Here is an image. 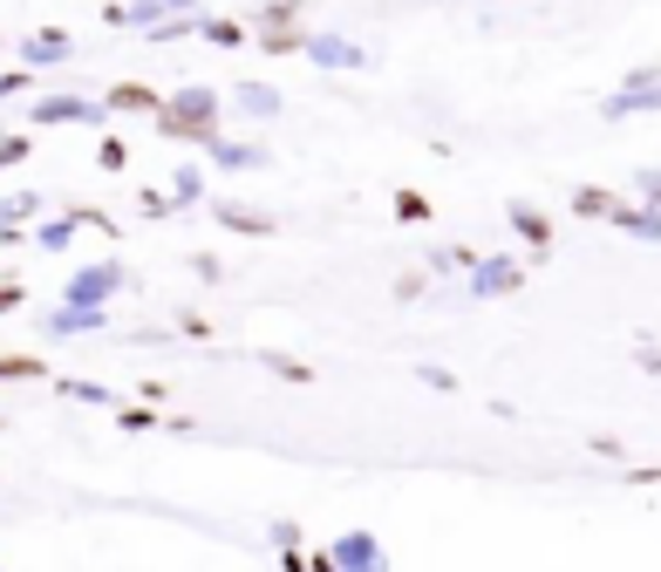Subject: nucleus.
Masks as SVG:
<instances>
[{"label":"nucleus","mask_w":661,"mask_h":572,"mask_svg":"<svg viewBox=\"0 0 661 572\" xmlns=\"http://www.w3.org/2000/svg\"><path fill=\"white\" fill-rule=\"evenodd\" d=\"M109 109H124V116H158L164 109V96L150 89V82H109V96H103Z\"/></svg>","instance_id":"nucleus-10"},{"label":"nucleus","mask_w":661,"mask_h":572,"mask_svg":"<svg viewBox=\"0 0 661 572\" xmlns=\"http://www.w3.org/2000/svg\"><path fill=\"white\" fill-rule=\"evenodd\" d=\"M274 545H280V552H300V525H294V518H274Z\"/></svg>","instance_id":"nucleus-30"},{"label":"nucleus","mask_w":661,"mask_h":572,"mask_svg":"<svg viewBox=\"0 0 661 572\" xmlns=\"http://www.w3.org/2000/svg\"><path fill=\"white\" fill-rule=\"evenodd\" d=\"M212 219H218L225 232H253V239H259V232H274V225H280L274 212H253V204H232V198H225V204H212Z\"/></svg>","instance_id":"nucleus-11"},{"label":"nucleus","mask_w":661,"mask_h":572,"mask_svg":"<svg viewBox=\"0 0 661 572\" xmlns=\"http://www.w3.org/2000/svg\"><path fill=\"white\" fill-rule=\"evenodd\" d=\"M396 219H403V225H423V219H430V198L403 184V191H396Z\"/></svg>","instance_id":"nucleus-24"},{"label":"nucleus","mask_w":661,"mask_h":572,"mask_svg":"<svg viewBox=\"0 0 661 572\" xmlns=\"http://www.w3.org/2000/svg\"><path fill=\"white\" fill-rule=\"evenodd\" d=\"M212 163H218V171H259V163H274V157H266L259 144H212Z\"/></svg>","instance_id":"nucleus-12"},{"label":"nucleus","mask_w":661,"mask_h":572,"mask_svg":"<svg viewBox=\"0 0 661 572\" xmlns=\"http://www.w3.org/2000/svg\"><path fill=\"white\" fill-rule=\"evenodd\" d=\"M259 361L274 368L280 382H314V368H307V361H294V354H280V348H259Z\"/></svg>","instance_id":"nucleus-19"},{"label":"nucleus","mask_w":661,"mask_h":572,"mask_svg":"<svg viewBox=\"0 0 661 572\" xmlns=\"http://www.w3.org/2000/svg\"><path fill=\"white\" fill-rule=\"evenodd\" d=\"M130 286V273H124V259H96V266H75L68 273V294L62 300H83V307H109L116 294Z\"/></svg>","instance_id":"nucleus-2"},{"label":"nucleus","mask_w":661,"mask_h":572,"mask_svg":"<svg viewBox=\"0 0 661 572\" xmlns=\"http://www.w3.org/2000/svg\"><path fill=\"white\" fill-rule=\"evenodd\" d=\"M75 225H83V219H75V212H62V219H49V225H42V232H34V239H42V245H49V253H62V245L75 239Z\"/></svg>","instance_id":"nucleus-23"},{"label":"nucleus","mask_w":661,"mask_h":572,"mask_svg":"<svg viewBox=\"0 0 661 572\" xmlns=\"http://www.w3.org/2000/svg\"><path fill=\"white\" fill-rule=\"evenodd\" d=\"M191 273H199V279H205V286H212V279H225V266H218V259H212V253H199V259H191Z\"/></svg>","instance_id":"nucleus-35"},{"label":"nucleus","mask_w":661,"mask_h":572,"mask_svg":"<svg viewBox=\"0 0 661 572\" xmlns=\"http://www.w3.org/2000/svg\"><path fill=\"white\" fill-rule=\"evenodd\" d=\"M641 191H654V198H661V178H641Z\"/></svg>","instance_id":"nucleus-37"},{"label":"nucleus","mask_w":661,"mask_h":572,"mask_svg":"<svg viewBox=\"0 0 661 572\" xmlns=\"http://www.w3.org/2000/svg\"><path fill=\"white\" fill-rule=\"evenodd\" d=\"M96 163H103V171H130V144H124V137H103V144H96Z\"/></svg>","instance_id":"nucleus-26"},{"label":"nucleus","mask_w":661,"mask_h":572,"mask_svg":"<svg viewBox=\"0 0 661 572\" xmlns=\"http://www.w3.org/2000/svg\"><path fill=\"white\" fill-rule=\"evenodd\" d=\"M171 191H178V204H184V212H191V204H205V171H199V163H178Z\"/></svg>","instance_id":"nucleus-17"},{"label":"nucleus","mask_w":661,"mask_h":572,"mask_svg":"<svg viewBox=\"0 0 661 572\" xmlns=\"http://www.w3.org/2000/svg\"><path fill=\"white\" fill-rule=\"evenodd\" d=\"M49 361L42 354H0V382H42Z\"/></svg>","instance_id":"nucleus-16"},{"label":"nucleus","mask_w":661,"mask_h":572,"mask_svg":"<svg viewBox=\"0 0 661 572\" xmlns=\"http://www.w3.org/2000/svg\"><path fill=\"white\" fill-rule=\"evenodd\" d=\"M478 259H484V253H471V245H437V253H430L437 273H471Z\"/></svg>","instance_id":"nucleus-20"},{"label":"nucleus","mask_w":661,"mask_h":572,"mask_svg":"<svg viewBox=\"0 0 661 572\" xmlns=\"http://www.w3.org/2000/svg\"><path fill=\"white\" fill-rule=\"evenodd\" d=\"M614 225H628V232H641V239L661 232V219H654V212H635V204H614Z\"/></svg>","instance_id":"nucleus-25"},{"label":"nucleus","mask_w":661,"mask_h":572,"mask_svg":"<svg viewBox=\"0 0 661 572\" xmlns=\"http://www.w3.org/2000/svg\"><path fill=\"white\" fill-rule=\"evenodd\" d=\"M519 279H525V266L512 253H484L463 286H471V300H498V294H519Z\"/></svg>","instance_id":"nucleus-3"},{"label":"nucleus","mask_w":661,"mask_h":572,"mask_svg":"<svg viewBox=\"0 0 661 572\" xmlns=\"http://www.w3.org/2000/svg\"><path fill=\"white\" fill-rule=\"evenodd\" d=\"M259 21H300V0H274V8L253 14V28H259Z\"/></svg>","instance_id":"nucleus-29"},{"label":"nucleus","mask_w":661,"mask_h":572,"mask_svg":"<svg viewBox=\"0 0 661 572\" xmlns=\"http://www.w3.org/2000/svg\"><path fill=\"white\" fill-rule=\"evenodd\" d=\"M21 157H34L28 137H0V163H21Z\"/></svg>","instance_id":"nucleus-32"},{"label":"nucleus","mask_w":661,"mask_h":572,"mask_svg":"<svg viewBox=\"0 0 661 572\" xmlns=\"http://www.w3.org/2000/svg\"><path fill=\"white\" fill-rule=\"evenodd\" d=\"M199 34L218 41V49H239L246 41V21H218V14H199Z\"/></svg>","instance_id":"nucleus-18"},{"label":"nucleus","mask_w":661,"mask_h":572,"mask_svg":"<svg viewBox=\"0 0 661 572\" xmlns=\"http://www.w3.org/2000/svg\"><path fill=\"white\" fill-rule=\"evenodd\" d=\"M109 116V103H89V96H42V103H28V123H83V130H96V123Z\"/></svg>","instance_id":"nucleus-4"},{"label":"nucleus","mask_w":661,"mask_h":572,"mask_svg":"<svg viewBox=\"0 0 661 572\" xmlns=\"http://www.w3.org/2000/svg\"><path fill=\"white\" fill-rule=\"evenodd\" d=\"M504 219H512V232L532 245V253H546V245H553V219L539 212V204H519V198H512V204H504Z\"/></svg>","instance_id":"nucleus-9"},{"label":"nucleus","mask_w":661,"mask_h":572,"mask_svg":"<svg viewBox=\"0 0 661 572\" xmlns=\"http://www.w3.org/2000/svg\"><path fill=\"white\" fill-rule=\"evenodd\" d=\"M307 62L314 68H369V49H355L348 34H307Z\"/></svg>","instance_id":"nucleus-6"},{"label":"nucleus","mask_w":661,"mask_h":572,"mask_svg":"<svg viewBox=\"0 0 661 572\" xmlns=\"http://www.w3.org/2000/svg\"><path fill=\"white\" fill-rule=\"evenodd\" d=\"M614 204H620V198H607L600 184H573V212H579V219H614Z\"/></svg>","instance_id":"nucleus-15"},{"label":"nucleus","mask_w":661,"mask_h":572,"mask_svg":"<svg viewBox=\"0 0 661 572\" xmlns=\"http://www.w3.org/2000/svg\"><path fill=\"white\" fill-rule=\"evenodd\" d=\"M55 389H62L68 402H116V395H109L103 382H83V375H55Z\"/></svg>","instance_id":"nucleus-21"},{"label":"nucleus","mask_w":661,"mask_h":572,"mask_svg":"<svg viewBox=\"0 0 661 572\" xmlns=\"http://www.w3.org/2000/svg\"><path fill=\"white\" fill-rule=\"evenodd\" d=\"M171 335H184V341H212V320L184 307V314H178V327H171Z\"/></svg>","instance_id":"nucleus-27"},{"label":"nucleus","mask_w":661,"mask_h":572,"mask_svg":"<svg viewBox=\"0 0 661 572\" xmlns=\"http://www.w3.org/2000/svg\"><path fill=\"white\" fill-rule=\"evenodd\" d=\"M14 307H28V294H21L14 279H0V314H14Z\"/></svg>","instance_id":"nucleus-34"},{"label":"nucleus","mask_w":661,"mask_h":572,"mask_svg":"<svg viewBox=\"0 0 661 572\" xmlns=\"http://www.w3.org/2000/svg\"><path fill=\"white\" fill-rule=\"evenodd\" d=\"M416 375H423V382H430V389H457V375H450V368H437V361H423V368H416Z\"/></svg>","instance_id":"nucleus-33"},{"label":"nucleus","mask_w":661,"mask_h":572,"mask_svg":"<svg viewBox=\"0 0 661 572\" xmlns=\"http://www.w3.org/2000/svg\"><path fill=\"white\" fill-rule=\"evenodd\" d=\"M171 14H199V0H171Z\"/></svg>","instance_id":"nucleus-36"},{"label":"nucleus","mask_w":661,"mask_h":572,"mask_svg":"<svg viewBox=\"0 0 661 572\" xmlns=\"http://www.w3.org/2000/svg\"><path fill=\"white\" fill-rule=\"evenodd\" d=\"M34 212H42V198H34V191L0 198V232H21V225H34Z\"/></svg>","instance_id":"nucleus-14"},{"label":"nucleus","mask_w":661,"mask_h":572,"mask_svg":"<svg viewBox=\"0 0 661 572\" xmlns=\"http://www.w3.org/2000/svg\"><path fill=\"white\" fill-rule=\"evenodd\" d=\"M137 204H143V219H178L184 212L178 191H137Z\"/></svg>","instance_id":"nucleus-22"},{"label":"nucleus","mask_w":661,"mask_h":572,"mask_svg":"<svg viewBox=\"0 0 661 572\" xmlns=\"http://www.w3.org/2000/svg\"><path fill=\"white\" fill-rule=\"evenodd\" d=\"M68 55H75V49H68L62 28H34V34L21 41V62H28V68H55V62H68Z\"/></svg>","instance_id":"nucleus-8"},{"label":"nucleus","mask_w":661,"mask_h":572,"mask_svg":"<svg viewBox=\"0 0 661 572\" xmlns=\"http://www.w3.org/2000/svg\"><path fill=\"white\" fill-rule=\"evenodd\" d=\"M334 565L341 572H382V545H375V531H348V539H334Z\"/></svg>","instance_id":"nucleus-7"},{"label":"nucleus","mask_w":661,"mask_h":572,"mask_svg":"<svg viewBox=\"0 0 661 572\" xmlns=\"http://www.w3.org/2000/svg\"><path fill=\"white\" fill-rule=\"evenodd\" d=\"M116 430H164V423H158V416H150V409L124 402V409H116Z\"/></svg>","instance_id":"nucleus-28"},{"label":"nucleus","mask_w":661,"mask_h":572,"mask_svg":"<svg viewBox=\"0 0 661 572\" xmlns=\"http://www.w3.org/2000/svg\"><path fill=\"white\" fill-rule=\"evenodd\" d=\"M96 327H109L103 307H83V300H62L55 314H42V335L49 341H68V335H96Z\"/></svg>","instance_id":"nucleus-5"},{"label":"nucleus","mask_w":661,"mask_h":572,"mask_svg":"<svg viewBox=\"0 0 661 572\" xmlns=\"http://www.w3.org/2000/svg\"><path fill=\"white\" fill-rule=\"evenodd\" d=\"M280 103H287V96L274 89V82H239V109H246V116H280Z\"/></svg>","instance_id":"nucleus-13"},{"label":"nucleus","mask_w":661,"mask_h":572,"mask_svg":"<svg viewBox=\"0 0 661 572\" xmlns=\"http://www.w3.org/2000/svg\"><path fill=\"white\" fill-rule=\"evenodd\" d=\"M218 89H205V82H184L178 96H164V109H158V130L164 137H178V144H218Z\"/></svg>","instance_id":"nucleus-1"},{"label":"nucleus","mask_w":661,"mask_h":572,"mask_svg":"<svg viewBox=\"0 0 661 572\" xmlns=\"http://www.w3.org/2000/svg\"><path fill=\"white\" fill-rule=\"evenodd\" d=\"M28 82H34V68L21 62V68H8V75H0V96H21V89H28Z\"/></svg>","instance_id":"nucleus-31"}]
</instances>
